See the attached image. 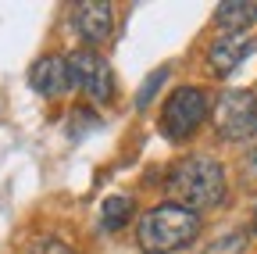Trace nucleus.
I'll return each mask as SVG.
<instances>
[{
	"mask_svg": "<svg viewBox=\"0 0 257 254\" xmlns=\"http://www.w3.org/2000/svg\"><path fill=\"white\" fill-rule=\"evenodd\" d=\"M197 233H200L197 211H189L182 204H157L140 218L136 243L143 254H172V250L193 243Z\"/></svg>",
	"mask_w": 257,
	"mask_h": 254,
	"instance_id": "obj_1",
	"label": "nucleus"
},
{
	"mask_svg": "<svg viewBox=\"0 0 257 254\" xmlns=\"http://www.w3.org/2000/svg\"><path fill=\"white\" fill-rule=\"evenodd\" d=\"M168 190L175 194V204L189 211H207L225 201V172L214 157H189V161L175 165Z\"/></svg>",
	"mask_w": 257,
	"mask_h": 254,
	"instance_id": "obj_2",
	"label": "nucleus"
},
{
	"mask_svg": "<svg viewBox=\"0 0 257 254\" xmlns=\"http://www.w3.org/2000/svg\"><path fill=\"white\" fill-rule=\"evenodd\" d=\"M211 115V101L207 93L197 86H179L172 97L165 101V111H161V133L168 140L182 143L204 125V118Z\"/></svg>",
	"mask_w": 257,
	"mask_h": 254,
	"instance_id": "obj_3",
	"label": "nucleus"
},
{
	"mask_svg": "<svg viewBox=\"0 0 257 254\" xmlns=\"http://www.w3.org/2000/svg\"><path fill=\"white\" fill-rule=\"evenodd\" d=\"M214 129L221 140H250L257 133V97L253 90H225L214 104Z\"/></svg>",
	"mask_w": 257,
	"mask_h": 254,
	"instance_id": "obj_4",
	"label": "nucleus"
},
{
	"mask_svg": "<svg viewBox=\"0 0 257 254\" xmlns=\"http://www.w3.org/2000/svg\"><path fill=\"white\" fill-rule=\"evenodd\" d=\"M68 72H72V86H79L89 101L107 104L114 97V72L100 54H93V50L68 54Z\"/></svg>",
	"mask_w": 257,
	"mask_h": 254,
	"instance_id": "obj_5",
	"label": "nucleus"
},
{
	"mask_svg": "<svg viewBox=\"0 0 257 254\" xmlns=\"http://www.w3.org/2000/svg\"><path fill=\"white\" fill-rule=\"evenodd\" d=\"M72 29L79 33V40L89 43V47L107 43L111 33H114V8L111 4H75Z\"/></svg>",
	"mask_w": 257,
	"mask_h": 254,
	"instance_id": "obj_6",
	"label": "nucleus"
},
{
	"mask_svg": "<svg viewBox=\"0 0 257 254\" xmlns=\"http://www.w3.org/2000/svg\"><path fill=\"white\" fill-rule=\"evenodd\" d=\"M29 82L43 97H61L72 86V72H68V57H40L29 72Z\"/></svg>",
	"mask_w": 257,
	"mask_h": 254,
	"instance_id": "obj_7",
	"label": "nucleus"
},
{
	"mask_svg": "<svg viewBox=\"0 0 257 254\" xmlns=\"http://www.w3.org/2000/svg\"><path fill=\"white\" fill-rule=\"evenodd\" d=\"M253 50V43L246 36H221L218 43H211L207 50V61H211V68L218 75H229L236 65H243V57Z\"/></svg>",
	"mask_w": 257,
	"mask_h": 254,
	"instance_id": "obj_8",
	"label": "nucleus"
},
{
	"mask_svg": "<svg viewBox=\"0 0 257 254\" xmlns=\"http://www.w3.org/2000/svg\"><path fill=\"white\" fill-rule=\"evenodd\" d=\"M214 18L225 29V36H243V29L257 22V4H221Z\"/></svg>",
	"mask_w": 257,
	"mask_h": 254,
	"instance_id": "obj_9",
	"label": "nucleus"
},
{
	"mask_svg": "<svg viewBox=\"0 0 257 254\" xmlns=\"http://www.w3.org/2000/svg\"><path fill=\"white\" fill-rule=\"evenodd\" d=\"M128 215H133V201H128V197H121V194L107 197V201H104V208H100L104 229H121L125 222H128Z\"/></svg>",
	"mask_w": 257,
	"mask_h": 254,
	"instance_id": "obj_10",
	"label": "nucleus"
},
{
	"mask_svg": "<svg viewBox=\"0 0 257 254\" xmlns=\"http://www.w3.org/2000/svg\"><path fill=\"white\" fill-rule=\"evenodd\" d=\"M243 250H246V233H225L204 254H243Z\"/></svg>",
	"mask_w": 257,
	"mask_h": 254,
	"instance_id": "obj_11",
	"label": "nucleus"
},
{
	"mask_svg": "<svg viewBox=\"0 0 257 254\" xmlns=\"http://www.w3.org/2000/svg\"><path fill=\"white\" fill-rule=\"evenodd\" d=\"M165 79H168V68L150 72V75H147V82H143V90H140V97H136V104H140V108H147V104L154 101V93L161 90V82H165Z\"/></svg>",
	"mask_w": 257,
	"mask_h": 254,
	"instance_id": "obj_12",
	"label": "nucleus"
},
{
	"mask_svg": "<svg viewBox=\"0 0 257 254\" xmlns=\"http://www.w3.org/2000/svg\"><path fill=\"white\" fill-rule=\"evenodd\" d=\"M25 254H72V247L61 243V240H40V243H32Z\"/></svg>",
	"mask_w": 257,
	"mask_h": 254,
	"instance_id": "obj_13",
	"label": "nucleus"
},
{
	"mask_svg": "<svg viewBox=\"0 0 257 254\" xmlns=\"http://www.w3.org/2000/svg\"><path fill=\"white\" fill-rule=\"evenodd\" d=\"M253 226H257V215H253Z\"/></svg>",
	"mask_w": 257,
	"mask_h": 254,
	"instance_id": "obj_14",
	"label": "nucleus"
}]
</instances>
